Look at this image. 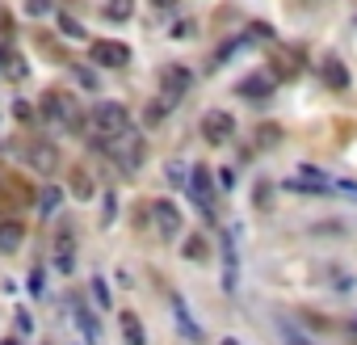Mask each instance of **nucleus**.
Segmentation results:
<instances>
[{
    "instance_id": "f257e3e1",
    "label": "nucleus",
    "mask_w": 357,
    "mask_h": 345,
    "mask_svg": "<svg viewBox=\"0 0 357 345\" xmlns=\"http://www.w3.org/2000/svg\"><path fill=\"white\" fill-rule=\"evenodd\" d=\"M88 127L110 143V139H118V135L131 127V114H126V106H122V102H101V106L88 114Z\"/></svg>"
},
{
    "instance_id": "f03ea898",
    "label": "nucleus",
    "mask_w": 357,
    "mask_h": 345,
    "mask_svg": "<svg viewBox=\"0 0 357 345\" xmlns=\"http://www.w3.org/2000/svg\"><path fill=\"white\" fill-rule=\"evenodd\" d=\"M97 147H101V152H106V156H114L122 173H135V169L143 165V156H147V152H143V139H139V135H131V131H122L114 147H110L106 139H97Z\"/></svg>"
},
{
    "instance_id": "7ed1b4c3",
    "label": "nucleus",
    "mask_w": 357,
    "mask_h": 345,
    "mask_svg": "<svg viewBox=\"0 0 357 345\" xmlns=\"http://www.w3.org/2000/svg\"><path fill=\"white\" fill-rule=\"evenodd\" d=\"M302 68H307L302 46H269V72H273V80H294Z\"/></svg>"
},
{
    "instance_id": "20e7f679",
    "label": "nucleus",
    "mask_w": 357,
    "mask_h": 345,
    "mask_svg": "<svg viewBox=\"0 0 357 345\" xmlns=\"http://www.w3.org/2000/svg\"><path fill=\"white\" fill-rule=\"evenodd\" d=\"M38 110L50 118V122H76V106H72V97L68 93H59V88H46L42 97H38Z\"/></svg>"
},
{
    "instance_id": "39448f33",
    "label": "nucleus",
    "mask_w": 357,
    "mask_h": 345,
    "mask_svg": "<svg viewBox=\"0 0 357 345\" xmlns=\"http://www.w3.org/2000/svg\"><path fill=\"white\" fill-rule=\"evenodd\" d=\"M231 135H235V118L227 110H211L206 118H202V139H206L211 147H223Z\"/></svg>"
},
{
    "instance_id": "423d86ee",
    "label": "nucleus",
    "mask_w": 357,
    "mask_h": 345,
    "mask_svg": "<svg viewBox=\"0 0 357 345\" xmlns=\"http://www.w3.org/2000/svg\"><path fill=\"white\" fill-rule=\"evenodd\" d=\"M189 84H193V72L189 68H181V64L177 68H164V93H160V102L164 106H177L181 97L189 93Z\"/></svg>"
},
{
    "instance_id": "0eeeda50",
    "label": "nucleus",
    "mask_w": 357,
    "mask_h": 345,
    "mask_svg": "<svg viewBox=\"0 0 357 345\" xmlns=\"http://www.w3.org/2000/svg\"><path fill=\"white\" fill-rule=\"evenodd\" d=\"M147 211H151V223H156V232H160L164 240H173V236L181 232V211H177L168 198H156Z\"/></svg>"
},
{
    "instance_id": "6e6552de",
    "label": "nucleus",
    "mask_w": 357,
    "mask_h": 345,
    "mask_svg": "<svg viewBox=\"0 0 357 345\" xmlns=\"http://www.w3.org/2000/svg\"><path fill=\"white\" fill-rule=\"evenodd\" d=\"M185 189L193 194V203H197V207H206V211H211V203H215V177H211V169H206V165L189 169V181H185Z\"/></svg>"
},
{
    "instance_id": "1a4fd4ad",
    "label": "nucleus",
    "mask_w": 357,
    "mask_h": 345,
    "mask_svg": "<svg viewBox=\"0 0 357 345\" xmlns=\"http://www.w3.org/2000/svg\"><path fill=\"white\" fill-rule=\"evenodd\" d=\"M93 64L97 68H126L131 64V51L122 42H93Z\"/></svg>"
},
{
    "instance_id": "9d476101",
    "label": "nucleus",
    "mask_w": 357,
    "mask_h": 345,
    "mask_svg": "<svg viewBox=\"0 0 357 345\" xmlns=\"http://www.w3.org/2000/svg\"><path fill=\"white\" fill-rule=\"evenodd\" d=\"M240 286V261H235V232H223V290L231 295Z\"/></svg>"
},
{
    "instance_id": "9b49d317",
    "label": "nucleus",
    "mask_w": 357,
    "mask_h": 345,
    "mask_svg": "<svg viewBox=\"0 0 357 345\" xmlns=\"http://www.w3.org/2000/svg\"><path fill=\"white\" fill-rule=\"evenodd\" d=\"M30 165L38 169V173H55V165H59V147L55 143H46V139H38V143H30Z\"/></svg>"
},
{
    "instance_id": "f8f14e48",
    "label": "nucleus",
    "mask_w": 357,
    "mask_h": 345,
    "mask_svg": "<svg viewBox=\"0 0 357 345\" xmlns=\"http://www.w3.org/2000/svg\"><path fill=\"white\" fill-rule=\"evenodd\" d=\"M320 76H324L328 88H349V68H345L336 55H328V59L320 64Z\"/></svg>"
},
{
    "instance_id": "ddd939ff",
    "label": "nucleus",
    "mask_w": 357,
    "mask_h": 345,
    "mask_svg": "<svg viewBox=\"0 0 357 345\" xmlns=\"http://www.w3.org/2000/svg\"><path fill=\"white\" fill-rule=\"evenodd\" d=\"M72 312H76V324H80V333H84L88 341H101V324H97L93 308H88L84 299H72Z\"/></svg>"
},
{
    "instance_id": "4468645a",
    "label": "nucleus",
    "mask_w": 357,
    "mask_h": 345,
    "mask_svg": "<svg viewBox=\"0 0 357 345\" xmlns=\"http://www.w3.org/2000/svg\"><path fill=\"white\" fill-rule=\"evenodd\" d=\"M21 240H26V227H21L17 219H5V223H0V253H17Z\"/></svg>"
},
{
    "instance_id": "2eb2a0df",
    "label": "nucleus",
    "mask_w": 357,
    "mask_h": 345,
    "mask_svg": "<svg viewBox=\"0 0 357 345\" xmlns=\"http://www.w3.org/2000/svg\"><path fill=\"white\" fill-rule=\"evenodd\" d=\"M59 203H64V189L59 185H42L38 189V215H55Z\"/></svg>"
},
{
    "instance_id": "dca6fc26",
    "label": "nucleus",
    "mask_w": 357,
    "mask_h": 345,
    "mask_svg": "<svg viewBox=\"0 0 357 345\" xmlns=\"http://www.w3.org/2000/svg\"><path fill=\"white\" fill-rule=\"evenodd\" d=\"M118 320H122V341H126V345H143V341H147V333H143V324H139L135 312H122Z\"/></svg>"
},
{
    "instance_id": "f3484780",
    "label": "nucleus",
    "mask_w": 357,
    "mask_h": 345,
    "mask_svg": "<svg viewBox=\"0 0 357 345\" xmlns=\"http://www.w3.org/2000/svg\"><path fill=\"white\" fill-rule=\"evenodd\" d=\"M173 308H177V324H181V333H185L189 341H202V328L189 320V308H185V299H181V295H173Z\"/></svg>"
},
{
    "instance_id": "a211bd4d",
    "label": "nucleus",
    "mask_w": 357,
    "mask_h": 345,
    "mask_svg": "<svg viewBox=\"0 0 357 345\" xmlns=\"http://www.w3.org/2000/svg\"><path fill=\"white\" fill-rule=\"evenodd\" d=\"M273 84H278V80H269V76H261V72H252L248 80H240V93H244V97H265Z\"/></svg>"
},
{
    "instance_id": "6ab92c4d",
    "label": "nucleus",
    "mask_w": 357,
    "mask_h": 345,
    "mask_svg": "<svg viewBox=\"0 0 357 345\" xmlns=\"http://www.w3.org/2000/svg\"><path fill=\"white\" fill-rule=\"evenodd\" d=\"M72 265H76V253H72V236L64 232V236H59V249H55V270H59V274H72Z\"/></svg>"
},
{
    "instance_id": "aec40b11",
    "label": "nucleus",
    "mask_w": 357,
    "mask_h": 345,
    "mask_svg": "<svg viewBox=\"0 0 357 345\" xmlns=\"http://www.w3.org/2000/svg\"><path fill=\"white\" fill-rule=\"evenodd\" d=\"M72 194L84 203V198H93V177L84 173V169H72Z\"/></svg>"
},
{
    "instance_id": "412c9836",
    "label": "nucleus",
    "mask_w": 357,
    "mask_h": 345,
    "mask_svg": "<svg viewBox=\"0 0 357 345\" xmlns=\"http://www.w3.org/2000/svg\"><path fill=\"white\" fill-rule=\"evenodd\" d=\"M131 13H135V0H110V5H106L110 21H131Z\"/></svg>"
},
{
    "instance_id": "4be33fe9",
    "label": "nucleus",
    "mask_w": 357,
    "mask_h": 345,
    "mask_svg": "<svg viewBox=\"0 0 357 345\" xmlns=\"http://www.w3.org/2000/svg\"><path fill=\"white\" fill-rule=\"evenodd\" d=\"M72 80L80 84V88H97L101 80H97V72L88 68V64H72Z\"/></svg>"
},
{
    "instance_id": "5701e85b",
    "label": "nucleus",
    "mask_w": 357,
    "mask_h": 345,
    "mask_svg": "<svg viewBox=\"0 0 357 345\" xmlns=\"http://www.w3.org/2000/svg\"><path fill=\"white\" fill-rule=\"evenodd\" d=\"M164 114H168V106H164V102H151V106L143 110V122H147V127H160V122H164Z\"/></svg>"
},
{
    "instance_id": "b1692460",
    "label": "nucleus",
    "mask_w": 357,
    "mask_h": 345,
    "mask_svg": "<svg viewBox=\"0 0 357 345\" xmlns=\"http://www.w3.org/2000/svg\"><path fill=\"white\" fill-rule=\"evenodd\" d=\"M185 257H189V261H202V257H206V240H202V236H189V240H185Z\"/></svg>"
},
{
    "instance_id": "393cba45",
    "label": "nucleus",
    "mask_w": 357,
    "mask_h": 345,
    "mask_svg": "<svg viewBox=\"0 0 357 345\" xmlns=\"http://www.w3.org/2000/svg\"><path fill=\"white\" fill-rule=\"evenodd\" d=\"M93 299H97V308H110V286H106V278H93Z\"/></svg>"
},
{
    "instance_id": "a878e982",
    "label": "nucleus",
    "mask_w": 357,
    "mask_h": 345,
    "mask_svg": "<svg viewBox=\"0 0 357 345\" xmlns=\"http://www.w3.org/2000/svg\"><path fill=\"white\" fill-rule=\"evenodd\" d=\"M5 72H9L13 80H26V64H21V59H17L13 51H9V59H5Z\"/></svg>"
},
{
    "instance_id": "bb28decb",
    "label": "nucleus",
    "mask_w": 357,
    "mask_h": 345,
    "mask_svg": "<svg viewBox=\"0 0 357 345\" xmlns=\"http://www.w3.org/2000/svg\"><path fill=\"white\" fill-rule=\"evenodd\" d=\"M185 177H189L185 160H173V165H168V181H173V185H185Z\"/></svg>"
},
{
    "instance_id": "cd10ccee",
    "label": "nucleus",
    "mask_w": 357,
    "mask_h": 345,
    "mask_svg": "<svg viewBox=\"0 0 357 345\" xmlns=\"http://www.w3.org/2000/svg\"><path fill=\"white\" fill-rule=\"evenodd\" d=\"M46 290V274H42V265H34L30 270V295H42Z\"/></svg>"
},
{
    "instance_id": "c85d7f7f",
    "label": "nucleus",
    "mask_w": 357,
    "mask_h": 345,
    "mask_svg": "<svg viewBox=\"0 0 357 345\" xmlns=\"http://www.w3.org/2000/svg\"><path fill=\"white\" fill-rule=\"evenodd\" d=\"M59 30H64V34H72V38H84V26H80L76 17H59Z\"/></svg>"
},
{
    "instance_id": "c756f323",
    "label": "nucleus",
    "mask_w": 357,
    "mask_h": 345,
    "mask_svg": "<svg viewBox=\"0 0 357 345\" xmlns=\"http://www.w3.org/2000/svg\"><path fill=\"white\" fill-rule=\"evenodd\" d=\"M282 337H286V341H290V345H311V341H307V337H302V333H298V328H294V324H282Z\"/></svg>"
},
{
    "instance_id": "7c9ffc66",
    "label": "nucleus",
    "mask_w": 357,
    "mask_h": 345,
    "mask_svg": "<svg viewBox=\"0 0 357 345\" xmlns=\"http://www.w3.org/2000/svg\"><path fill=\"white\" fill-rule=\"evenodd\" d=\"M278 139H282L278 127H261V131H257V143H278Z\"/></svg>"
},
{
    "instance_id": "2f4dec72",
    "label": "nucleus",
    "mask_w": 357,
    "mask_h": 345,
    "mask_svg": "<svg viewBox=\"0 0 357 345\" xmlns=\"http://www.w3.org/2000/svg\"><path fill=\"white\" fill-rule=\"evenodd\" d=\"M248 38H273V30L261 26V21H252V26H248Z\"/></svg>"
},
{
    "instance_id": "473e14b6",
    "label": "nucleus",
    "mask_w": 357,
    "mask_h": 345,
    "mask_svg": "<svg viewBox=\"0 0 357 345\" xmlns=\"http://www.w3.org/2000/svg\"><path fill=\"white\" fill-rule=\"evenodd\" d=\"M114 211H118V198L106 194V215H101V223H114Z\"/></svg>"
},
{
    "instance_id": "72a5a7b5",
    "label": "nucleus",
    "mask_w": 357,
    "mask_h": 345,
    "mask_svg": "<svg viewBox=\"0 0 357 345\" xmlns=\"http://www.w3.org/2000/svg\"><path fill=\"white\" fill-rule=\"evenodd\" d=\"M219 185L231 189V185H235V169H223V173H219Z\"/></svg>"
},
{
    "instance_id": "f704fd0d",
    "label": "nucleus",
    "mask_w": 357,
    "mask_h": 345,
    "mask_svg": "<svg viewBox=\"0 0 357 345\" xmlns=\"http://www.w3.org/2000/svg\"><path fill=\"white\" fill-rule=\"evenodd\" d=\"M46 9H50V0H30V13H34V17L46 13Z\"/></svg>"
},
{
    "instance_id": "c9c22d12",
    "label": "nucleus",
    "mask_w": 357,
    "mask_h": 345,
    "mask_svg": "<svg viewBox=\"0 0 357 345\" xmlns=\"http://www.w3.org/2000/svg\"><path fill=\"white\" fill-rule=\"evenodd\" d=\"M345 328H349V333L357 337V316H349V320H345Z\"/></svg>"
},
{
    "instance_id": "e433bc0d",
    "label": "nucleus",
    "mask_w": 357,
    "mask_h": 345,
    "mask_svg": "<svg viewBox=\"0 0 357 345\" xmlns=\"http://www.w3.org/2000/svg\"><path fill=\"white\" fill-rule=\"evenodd\" d=\"M5 59H9V46H0V72H5Z\"/></svg>"
},
{
    "instance_id": "4c0bfd02",
    "label": "nucleus",
    "mask_w": 357,
    "mask_h": 345,
    "mask_svg": "<svg viewBox=\"0 0 357 345\" xmlns=\"http://www.w3.org/2000/svg\"><path fill=\"white\" fill-rule=\"evenodd\" d=\"M177 5V0H156V9H173Z\"/></svg>"
},
{
    "instance_id": "58836bf2",
    "label": "nucleus",
    "mask_w": 357,
    "mask_h": 345,
    "mask_svg": "<svg viewBox=\"0 0 357 345\" xmlns=\"http://www.w3.org/2000/svg\"><path fill=\"white\" fill-rule=\"evenodd\" d=\"M0 345H17V341H13V337H5V341H0Z\"/></svg>"
},
{
    "instance_id": "ea45409f",
    "label": "nucleus",
    "mask_w": 357,
    "mask_h": 345,
    "mask_svg": "<svg viewBox=\"0 0 357 345\" xmlns=\"http://www.w3.org/2000/svg\"><path fill=\"white\" fill-rule=\"evenodd\" d=\"M223 345H240V341H231V337H227V341H223Z\"/></svg>"
}]
</instances>
